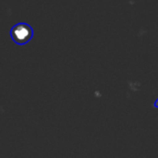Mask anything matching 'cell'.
Instances as JSON below:
<instances>
[{
	"label": "cell",
	"instance_id": "cell-1",
	"mask_svg": "<svg viewBox=\"0 0 158 158\" xmlns=\"http://www.w3.org/2000/svg\"><path fill=\"white\" fill-rule=\"evenodd\" d=\"M17 32H19V34L16 35L15 41H18V40L26 41L28 38H29V40H31V37L28 36V34L31 35V36L33 35L32 28L30 25L25 24V23H19V24H17V25H15V26H13L11 28L10 33H17Z\"/></svg>",
	"mask_w": 158,
	"mask_h": 158
},
{
	"label": "cell",
	"instance_id": "cell-2",
	"mask_svg": "<svg viewBox=\"0 0 158 158\" xmlns=\"http://www.w3.org/2000/svg\"><path fill=\"white\" fill-rule=\"evenodd\" d=\"M155 105H156V107H158V99L156 100V104H155Z\"/></svg>",
	"mask_w": 158,
	"mask_h": 158
}]
</instances>
